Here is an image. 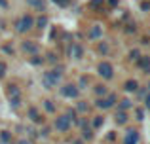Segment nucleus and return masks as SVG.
I'll return each mask as SVG.
<instances>
[{"instance_id": "f257e3e1", "label": "nucleus", "mask_w": 150, "mask_h": 144, "mask_svg": "<svg viewBox=\"0 0 150 144\" xmlns=\"http://www.w3.org/2000/svg\"><path fill=\"white\" fill-rule=\"evenodd\" d=\"M61 70L63 68H55V70H50V72H44V76H42V81H44V85L48 89L55 87L59 81V78H61Z\"/></svg>"}, {"instance_id": "f03ea898", "label": "nucleus", "mask_w": 150, "mask_h": 144, "mask_svg": "<svg viewBox=\"0 0 150 144\" xmlns=\"http://www.w3.org/2000/svg\"><path fill=\"white\" fill-rule=\"evenodd\" d=\"M33 25H34L33 15H21V17L15 21V29H17L19 32H27L29 29H33Z\"/></svg>"}, {"instance_id": "7ed1b4c3", "label": "nucleus", "mask_w": 150, "mask_h": 144, "mask_svg": "<svg viewBox=\"0 0 150 144\" xmlns=\"http://www.w3.org/2000/svg\"><path fill=\"white\" fill-rule=\"evenodd\" d=\"M8 99H10V104L13 108H17V106H21V93H19V89H17V85H8Z\"/></svg>"}, {"instance_id": "20e7f679", "label": "nucleus", "mask_w": 150, "mask_h": 144, "mask_svg": "<svg viewBox=\"0 0 150 144\" xmlns=\"http://www.w3.org/2000/svg\"><path fill=\"white\" fill-rule=\"evenodd\" d=\"M70 123H72V122H70L67 116H57L55 122H53V127L59 131V133H67V131L70 129Z\"/></svg>"}, {"instance_id": "39448f33", "label": "nucleus", "mask_w": 150, "mask_h": 144, "mask_svg": "<svg viewBox=\"0 0 150 144\" xmlns=\"http://www.w3.org/2000/svg\"><path fill=\"white\" fill-rule=\"evenodd\" d=\"M78 93H80V89L76 87V84H65L61 87V95L67 97V99H76Z\"/></svg>"}, {"instance_id": "423d86ee", "label": "nucleus", "mask_w": 150, "mask_h": 144, "mask_svg": "<svg viewBox=\"0 0 150 144\" xmlns=\"http://www.w3.org/2000/svg\"><path fill=\"white\" fill-rule=\"evenodd\" d=\"M116 100H118L116 95H106V97H103V99H97L95 106H97V108H103V110H106V108L114 106V104H116Z\"/></svg>"}, {"instance_id": "0eeeda50", "label": "nucleus", "mask_w": 150, "mask_h": 144, "mask_svg": "<svg viewBox=\"0 0 150 144\" xmlns=\"http://www.w3.org/2000/svg\"><path fill=\"white\" fill-rule=\"evenodd\" d=\"M97 70H99V76H103L105 80H110V78L114 76V68L110 63H106V61H103V63L97 67Z\"/></svg>"}, {"instance_id": "6e6552de", "label": "nucleus", "mask_w": 150, "mask_h": 144, "mask_svg": "<svg viewBox=\"0 0 150 144\" xmlns=\"http://www.w3.org/2000/svg\"><path fill=\"white\" fill-rule=\"evenodd\" d=\"M27 114H29V118H30L33 123H44V116L40 114V110H38L36 106H29Z\"/></svg>"}, {"instance_id": "1a4fd4ad", "label": "nucleus", "mask_w": 150, "mask_h": 144, "mask_svg": "<svg viewBox=\"0 0 150 144\" xmlns=\"http://www.w3.org/2000/svg\"><path fill=\"white\" fill-rule=\"evenodd\" d=\"M137 65H139V68L144 74H150V57L148 55H141L139 59H137Z\"/></svg>"}, {"instance_id": "9d476101", "label": "nucleus", "mask_w": 150, "mask_h": 144, "mask_svg": "<svg viewBox=\"0 0 150 144\" xmlns=\"http://www.w3.org/2000/svg\"><path fill=\"white\" fill-rule=\"evenodd\" d=\"M139 142V133L135 129H129L125 133V138H124V144H137Z\"/></svg>"}, {"instance_id": "9b49d317", "label": "nucleus", "mask_w": 150, "mask_h": 144, "mask_svg": "<svg viewBox=\"0 0 150 144\" xmlns=\"http://www.w3.org/2000/svg\"><path fill=\"white\" fill-rule=\"evenodd\" d=\"M23 51L33 53V55H38V46L33 44V42H23Z\"/></svg>"}, {"instance_id": "f8f14e48", "label": "nucleus", "mask_w": 150, "mask_h": 144, "mask_svg": "<svg viewBox=\"0 0 150 144\" xmlns=\"http://www.w3.org/2000/svg\"><path fill=\"white\" fill-rule=\"evenodd\" d=\"M93 138V129L89 125H82V140H91Z\"/></svg>"}, {"instance_id": "ddd939ff", "label": "nucleus", "mask_w": 150, "mask_h": 144, "mask_svg": "<svg viewBox=\"0 0 150 144\" xmlns=\"http://www.w3.org/2000/svg\"><path fill=\"white\" fill-rule=\"evenodd\" d=\"M124 89H125L127 93H135L137 89H139V84H137V80H127V81L124 84Z\"/></svg>"}, {"instance_id": "4468645a", "label": "nucleus", "mask_w": 150, "mask_h": 144, "mask_svg": "<svg viewBox=\"0 0 150 144\" xmlns=\"http://www.w3.org/2000/svg\"><path fill=\"white\" fill-rule=\"evenodd\" d=\"M116 123H120V125L127 123V112H124V110H118V112H116Z\"/></svg>"}, {"instance_id": "2eb2a0df", "label": "nucleus", "mask_w": 150, "mask_h": 144, "mask_svg": "<svg viewBox=\"0 0 150 144\" xmlns=\"http://www.w3.org/2000/svg\"><path fill=\"white\" fill-rule=\"evenodd\" d=\"M0 142L2 144H11V133L10 131H0Z\"/></svg>"}, {"instance_id": "dca6fc26", "label": "nucleus", "mask_w": 150, "mask_h": 144, "mask_svg": "<svg viewBox=\"0 0 150 144\" xmlns=\"http://www.w3.org/2000/svg\"><path fill=\"white\" fill-rule=\"evenodd\" d=\"M95 93L99 95V99H101V95H103V97L108 95V89H106V85H105V84H99V85H95Z\"/></svg>"}, {"instance_id": "f3484780", "label": "nucleus", "mask_w": 150, "mask_h": 144, "mask_svg": "<svg viewBox=\"0 0 150 144\" xmlns=\"http://www.w3.org/2000/svg\"><path fill=\"white\" fill-rule=\"evenodd\" d=\"M70 55H72L74 59H80L82 57V48L80 46H72V48H70Z\"/></svg>"}, {"instance_id": "a211bd4d", "label": "nucleus", "mask_w": 150, "mask_h": 144, "mask_svg": "<svg viewBox=\"0 0 150 144\" xmlns=\"http://www.w3.org/2000/svg\"><path fill=\"white\" fill-rule=\"evenodd\" d=\"M36 25H38V29H44V27L48 25V17H46V15H40V17L36 19Z\"/></svg>"}, {"instance_id": "6ab92c4d", "label": "nucleus", "mask_w": 150, "mask_h": 144, "mask_svg": "<svg viewBox=\"0 0 150 144\" xmlns=\"http://www.w3.org/2000/svg\"><path fill=\"white\" fill-rule=\"evenodd\" d=\"M129 106H131V100H129V99H124V100H120V106H118V110H127V108Z\"/></svg>"}, {"instance_id": "aec40b11", "label": "nucleus", "mask_w": 150, "mask_h": 144, "mask_svg": "<svg viewBox=\"0 0 150 144\" xmlns=\"http://www.w3.org/2000/svg\"><path fill=\"white\" fill-rule=\"evenodd\" d=\"M103 123H105V118H101V116H95V119H93V127H91V129H99Z\"/></svg>"}, {"instance_id": "412c9836", "label": "nucleus", "mask_w": 150, "mask_h": 144, "mask_svg": "<svg viewBox=\"0 0 150 144\" xmlns=\"http://www.w3.org/2000/svg\"><path fill=\"white\" fill-rule=\"evenodd\" d=\"M103 4H105V0H89V4H88V6L91 8V10H97V8L103 6Z\"/></svg>"}, {"instance_id": "4be33fe9", "label": "nucleus", "mask_w": 150, "mask_h": 144, "mask_svg": "<svg viewBox=\"0 0 150 144\" xmlns=\"http://www.w3.org/2000/svg\"><path fill=\"white\" fill-rule=\"evenodd\" d=\"M97 51H99V53H103V55H106V53H108V44L101 42V44L97 46Z\"/></svg>"}, {"instance_id": "5701e85b", "label": "nucleus", "mask_w": 150, "mask_h": 144, "mask_svg": "<svg viewBox=\"0 0 150 144\" xmlns=\"http://www.w3.org/2000/svg\"><path fill=\"white\" fill-rule=\"evenodd\" d=\"M97 36H101V29L95 25V27L91 29V32H89V38H97Z\"/></svg>"}, {"instance_id": "b1692460", "label": "nucleus", "mask_w": 150, "mask_h": 144, "mask_svg": "<svg viewBox=\"0 0 150 144\" xmlns=\"http://www.w3.org/2000/svg\"><path fill=\"white\" fill-rule=\"evenodd\" d=\"M44 106H46V110H48V112H51V114L55 112V104L51 103V100H44Z\"/></svg>"}, {"instance_id": "393cba45", "label": "nucleus", "mask_w": 150, "mask_h": 144, "mask_svg": "<svg viewBox=\"0 0 150 144\" xmlns=\"http://www.w3.org/2000/svg\"><path fill=\"white\" fill-rule=\"evenodd\" d=\"M6 70H8V65L4 63V61H0V78L6 76Z\"/></svg>"}, {"instance_id": "a878e982", "label": "nucleus", "mask_w": 150, "mask_h": 144, "mask_svg": "<svg viewBox=\"0 0 150 144\" xmlns=\"http://www.w3.org/2000/svg\"><path fill=\"white\" fill-rule=\"evenodd\" d=\"M141 57V53H139V49H131V51H129V59H139Z\"/></svg>"}, {"instance_id": "bb28decb", "label": "nucleus", "mask_w": 150, "mask_h": 144, "mask_svg": "<svg viewBox=\"0 0 150 144\" xmlns=\"http://www.w3.org/2000/svg\"><path fill=\"white\" fill-rule=\"evenodd\" d=\"M135 116H137V119H139V122H143V116H144V112H143V108H137V110H135Z\"/></svg>"}, {"instance_id": "cd10ccee", "label": "nucleus", "mask_w": 150, "mask_h": 144, "mask_svg": "<svg viewBox=\"0 0 150 144\" xmlns=\"http://www.w3.org/2000/svg\"><path fill=\"white\" fill-rule=\"evenodd\" d=\"M84 85H88V78H86V76H82V78H80V81H78V85H76V87L80 89V87H84Z\"/></svg>"}, {"instance_id": "c85d7f7f", "label": "nucleus", "mask_w": 150, "mask_h": 144, "mask_svg": "<svg viewBox=\"0 0 150 144\" xmlns=\"http://www.w3.org/2000/svg\"><path fill=\"white\" fill-rule=\"evenodd\" d=\"M65 116H67V118L70 119V122H72V119H76V112H74V110H69V112H67Z\"/></svg>"}, {"instance_id": "c756f323", "label": "nucleus", "mask_w": 150, "mask_h": 144, "mask_svg": "<svg viewBox=\"0 0 150 144\" xmlns=\"http://www.w3.org/2000/svg\"><path fill=\"white\" fill-rule=\"evenodd\" d=\"M53 2H55V4H59V6H63V8H65V6H69V4H70V0H53Z\"/></svg>"}, {"instance_id": "7c9ffc66", "label": "nucleus", "mask_w": 150, "mask_h": 144, "mask_svg": "<svg viewBox=\"0 0 150 144\" xmlns=\"http://www.w3.org/2000/svg\"><path fill=\"white\" fill-rule=\"evenodd\" d=\"M141 10H143V11H150V2H146V0H144V2L141 4Z\"/></svg>"}, {"instance_id": "2f4dec72", "label": "nucleus", "mask_w": 150, "mask_h": 144, "mask_svg": "<svg viewBox=\"0 0 150 144\" xmlns=\"http://www.w3.org/2000/svg\"><path fill=\"white\" fill-rule=\"evenodd\" d=\"M78 110H82V112H84V110H88V104H86L84 100H80V104H78Z\"/></svg>"}, {"instance_id": "473e14b6", "label": "nucleus", "mask_w": 150, "mask_h": 144, "mask_svg": "<svg viewBox=\"0 0 150 144\" xmlns=\"http://www.w3.org/2000/svg\"><path fill=\"white\" fill-rule=\"evenodd\" d=\"M144 106H146L148 110H150V93H148L146 97H144Z\"/></svg>"}, {"instance_id": "72a5a7b5", "label": "nucleus", "mask_w": 150, "mask_h": 144, "mask_svg": "<svg viewBox=\"0 0 150 144\" xmlns=\"http://www.w3.org/2000/svg\"><path fill=\"white\" fill-rule=\"evenodd\" d=\"M55 59H57V57H55V53H48V61H51V63H55Z\"/></svg>"}, {"instance_id": "f704fd0d", "label": "nucleus", "mask_w": 150, "mask_h": 144, "mask_svg": "<svg viewBox=\"0 0 150 144\" xmlns=\"http://www.w3.org/2000/svg\"><path fill=\"white\" fill-rule=\"evenodd\" d=\"M4 51H6V53H11V55H13V49H11L10 46H4Z\"/></svg>"}, {"instance_id": "c9c22d12", "label": "nucleus", "mask_w": 150, "mask_h": 144, "mask_svg": "<svg viewBox=\"0 0 150 144\" xmlns=\"http://www.w3.org/2000/svg\"><path fill=\"white\" fill-rule=\"evenodd\" d=\"M42 135H44V137H48V135H50V129H48V127H44V129H42Z\"/></svg>"}, {"instance_id": "e433bc0d", "label": "nucleus", "mask_w": 150, "mask_h": 144, "mask_svg": "<svg viewBox=\"0 0 150 144\" xmlns=\"http://www.w3.org/2000/svg\"><path fill=\"white\" fill-rule=\"evenodd\" d=\"M108 6H112V8L118 6V0H108Z\"/></svg>"}, {"instance_id": "4c0bfd02", "label": "nucleus", "mask_w": 150, "mask_h": 144, "mask_svg": "<svg viewBox=\"0 0 150 144\" xmlns=\"http://www.w3.org/2000/svg\"><path fill=\"white\" fill-rule=\"evenodd\" d=\"M17 144H30V142H29V140H25V138H21V140H19Z\"/></svg>"}, {"instance_id": "58836bf2", "label": "nucleus", "mask_w": 150, "mask_h": 144, "mask_svg": "<svg viewBox=\"0 0 150 144\" xmlns=\"http://www.w3.org/2000/svg\"><path fill=\"white\" fill-rule=\"evenodd\" d=\"M72 144H84V140H74Z\"/></svg>"}, {"instance_id": "ea45409f", "label": "nucleus", "mask_w": 150, "mask_h": 144, "mask_svg": "<svg viewBox=\"0 0 150 144\" xmlns=\"http://www.w3.org/2000/svg\"><path fill=\"white\" fill-rule=\"evenodd\" d=\"M148 89H150V81H148Z\"/></svg>"}]
</instances>
